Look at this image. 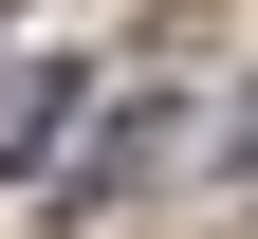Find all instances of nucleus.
<instances>
[{
  "label": "nucleus",
  "mask_w": 258,
  "mask_h": 239,
  "mask_svg": "<svg viewBox=\"0 0 258 239\" xmlns=\"http://www.w3.org/2000/svg\"><path fill=\"white\" fill-rule=\"evenodd\" d=\"M55 129H74V92H55V74H19V92H0V166H55Z\"/></svg>",
  "instance_id": "f257e3e1"
}]
</instances>
